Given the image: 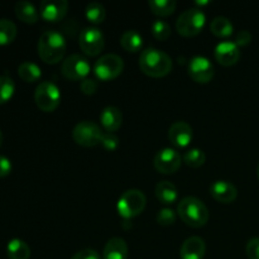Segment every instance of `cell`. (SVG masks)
<instances>
[{"instance_id": "cell-1", "label": "cell", "mask_w": 259, "mask_h": 259, "mask_svg": "<svg viewBox=\"0 0 259 259\" xmlns=\"http://www.w3.org/2000/svg\"><path fill=\"white\" fill-rule=\"evenodd\" d=\"M66 53V39L57 30H46L38 39V55L48 65H56L63 60Z\"/></svg>"}, {"instance_id": "cell-2", "label": "cell", "mask_w": 259, "mask_h": 259, "mask_svg": "<svg viewBox=\"0 0 259 259\" xmlns=\"http://www.w3.org/2000/svg\"><path fill=\"white\" fill-rule=\"evenodd\" d=\"M177 214L191 228H202L209 222L210 212L206 205L195 196H186L177 205Z\"/></svg>"}, {"instance_id": "cell-3", "label": "cell", "mask_w": 259, "mask_h": 259, "mask_svg": "<svg viewBox=\"0 0 259 259\" xmlns=\"http://www.w3.org/2000/svg\"><path fill=\"white\" fill-rule=\"evenodd\" d=\"M139 67L151 77H163L172 70V60L166 52L157 48H147L141 53Z\"/></svg>"}, {"instance_id": "cell-4", "label": "cell", "mask_w": 259, "mask_h": 259, "mask_svg": "<svg viewBox=\"0 0 259 259\" xmlns=\"http://www.w3.org/2000/svg\"><path fill=\"white\" fill-rule=\"evenodd\" d=\"M146 205L147 199L143 191L137 189H131L123 192V195L119 197L116 209H118L119 215L123 219L129 220L142 214L143 210L146 209Z\"/></svg>"}, {"instance_id": "cell-5", "label": "cell", "mask_w": 259, "mask_h": 259, "mask_svg": "<svg viewBox=\"0 0 259 259\" xmlns=\"http://www.w3.org/2000/svg\"><path fill=\"white\" fill-rule=\"evenodd\" d=\"M206 23V15L200 8H190L177 18L176 29L184 37H195L199 34Z\"/></svg>"}, {"instance_id": "cell-6", "label": "cell", "mask_w": 259, "mask_h": 259, "mask_svg": "<svg viewBox=\"0 0 259 259\" xmlns=\"http://www.w3.org/2000/svg\"><path fill=\"white\" fill-rule=\"evenodd\" d=\"M35 105L45 113H52L58 108L61 101V91L56 83L51 81H43L35 88Z\"/></svg>"}, {"instance_id": "cell-7", "label": "cell", "mask_w": 259, "mask_h": 259, "mask_svg": "<svg viewBox=\"0 0 259 259\" xmlns=\"http://www.w3.org/2000/svg\"><path fill=\"white\" fill-rule=\"evenodd\" d=\"M124 70V61L115 53H108L99 58L94 65V73L101 81H111Z\"/></svg>"}, {"instance_id": "cell-8", "label": "cell", "mask_w": 259, "mask_h": 259, "mask_svg": "<svg viewBox=\"0 0 259 259\" xmlns=\"http://www.w3.org/2000/svg\"><path fill=\"white\" fill-rule=\"evenodd\" d=\"M104 132L94 121L82 120L72 129V138L82 147H95L101 143Z\"/></svg>"}, {"instance_id": "cell-9", "label": "cell", "mask_w": 259, "mask_h": 259, "mask_svg": "<svg viewBox=\"0 0 259 259\" xmlns=\"http://www.w3.org/2000/svg\"><path fill=\"white\" fill-rule=\"evenodd\" d=\"M61 70H62V75L68 80L82 81L90 73L91 66L85 56L73 53L63 60Z\"/></svg>"}, {"instance_id": "cell-10", "label": "cell", "mask_w": 259, "mask_h": 259, "mask_svg": "<svg viewBox=\"0 0 259 259\" xmlns=\"http://www.w3.org/2000/svg\"><path fill=\"white\" fill-rule=\"evenodd\" d=\"M78 46L85 55L95 57L104 50L105 38L100 29L96 27H88L81 30L78 35Z\"/></svg>"}, {"instance_id": "cell-11", "label": "cell", "mask_w": 259, "mask_h": 259, "mask_svg": "<svg viewBox=\"0 0 259 259\" xmlns=\"http://www.w3.org/2000/svg\"><path fill=\"white\" fill-rule=\"evenodd\" d=\"M182 163V157L175 148L161 149L153 158V166L159 174L172 175L179 171Z\"/></svg>"}, {"instance_id": "cell-12", "label": "cell", "mask_w": 259, "mask_h": 259, "mask_svg": "<svg viewBox=\"0 0 259 259\" xmlns=\"http://www.w3.org/2000/svg\"><path fill=\"white\" fill-rule=\"evenodd\" d=\"M190 77L199 83H207L214 77V65L209 58L204 56H195L190 60L187 66Z\"/></svg>"}, {"instance_id": "cell-13", "label": "cell", "mask_w": 259, "mask_h": 259, "mask_svg": "<svg viewBox=\"0 0 259 259\" xmlns=\"http://www.w3.org/2000/svg\"><path fill=\"white\" fill-rule=\"evenodd\" d=\"M67 0H45L40 3V17L47 22H60L68 12Z\"/></svg>"}, {"instance_id": "cell-14", "label": "cell", "mask_w": 259, "mask_h": 259, "mask_svg": "<svg viewBox=\"0 0 259 259\" xmlns=\"http://www.w3.org/2000/svg\"><path fill=\"white\" fill-rule=\"evenodd\" d=\"M215 60L220 63V65L229 67V66L235 65L240 58V51L239 47L235 45V42L232 40H223V42L218 43L214 51Z\"/></svg>"}, {"instance_id": "cell-15", "label": "cell", "mask_w": 259, "mask_h": 259, "mask_svg": "<svg viewBox=\"0 0 259 259\" xmlns=\"http://www.w3.org/2000/svg\"><path fill=\"white\" fill-rule=\"evenodd\" d=\"M192 128L186 121H175L168 129V139L177 148H186L192 141Z\"/></svg>"}, {"instance_id": "cell-16", "label": "cell", "mask_w": 259, "mask_h": 259, "mask_svg": "<svg viewBox=\"0 0 259 259\" xmlns=\"http://www.w3.org/2000/svg\"><path fill=\"white\" fill-rule=\"evenodd\" d=\"M210 194L212 199L217 200L218 202L222 204H232L237 200L238 190L232 182L219 180V181L212 182L210 186Z\"/></svg>"}, {"instance_id": "cell-17", "label": "cell", "mask_w": 259, "mask_h": 259, "mask_svg": "<svg viewBox=\"0 0 259 259\" xmlns=\"http://www.w3.org/2000/svg\"><path fill=\"white\" fill-rule=\"evenodd\" d=\"M205 252V240L200 237H190L182 243L180 255L181 259H204Z\"/></svg>"}, {"instance_id": "cell-18", "label": "cell", "mask_w": 259, "mask_h": 259, "mask_svg": "<svg viewBox=\"0 0 259 259\" xmlns=\"http://www.w3.org/2000/svg\"><path fill=\"white\" fill-rule=\"evenodd\" d=\"M100 123L108 133L116 132L123 123V114L116 106H106L100 114Z\"/></svg>"}, {"instance_id": "cell-19", "label": "cell", "mask_w": 259, "mask_h": 259, "mask_svg": "<svg viewBox=\"0 0 259 259\" xmlns=\"http://www.w3.org/2000/svg\"><path fill=\"white\" fill-rule=\"evenodd\" d=\"M128 254L129 249L125 240L120 237H114L104 247L103 259H128Z\"/></svg>"}, {"instance_id": "cell-20", "label": "cell", "mask_w": 259, "mask_h": 259, "mask_svg": "<svg viewBox=\"0 0 259 259\" xmlns=\"http://www.w3.org/2000/svg\"><path fill=\"white\" fill-rule=\"evenodd\" d=\"M154 194L159 202L163 205H172L179 199V191L176 186L169 181H161L156 185Z\"/></svg>"}, {"instance_id": "cell-21", "label": "cell", "mask_w": 259, "mask_h": 259, "mask_svg": "<svg viewBox=\"0 0 259 259\" xmlns=\"http://www.w3.org/2000/svg\"><path fill=\"white\" fill-rule=\"evenodd\" d=\"M14 12L18 19L22 20L23 23H27V24H34L39 17L34 5L27 0L18 2L14 7Z\"/></svg>"}, {"instance_id": "cell-22", "label": "cell", "mask_w": 259, "mask_h": 259, "mask_svg": "<svg viewBox=\"0 0 259 259\" xmlns=\"http://www.w3.org/2000/svg\"><path fill=\"white\" fill-rule=\"evenodd\" d=\"M7 254L9 259H29L30 248L24 240L15 238L8 243Z\"/></svg>"}, {"instance_id": "cell-23", "label": "cell", "mask_w": 259, "mask_h": 259, "mask_svg": "<svg viewBox=\"0 0 259 259\" xmlns=\"http://www.w3.org/2000/svg\"><path fill=\"white\" fill-rule=\"evenodd\" d=\"M120 45L126 52L136 53L143 46V38L137 30H125L120 37Z\"/></svg>"}, {"instance_id": "cell-24", "label": "cell", "mask_w": 259, "mask_h": 259, "mask_svg": "<svg viewBox=\"0 0 259 259\" xmlns=\"http://www.w3.org/2000/svg\"><path fill=\"white\" fill-rule=\"evenodd\" d=\"M18 75L25 82H35L42 77V70L33 62H23L18 67Z\"/></svg>"}, {"instance_id": "cell-25", "label": "cell", "mask_w": 259, "mask_h": 259, "mask_svg": "<svg viewBox=\"0 0 259 259\" xmlns=\"http://www.w3.org/2000/svg\"><path fill=\"white\" fill-rule=\"evenodd\" d=\"M210 30H211L212 34L217 35V37L225 38L233 34L234 27H233L232 22H230L228 18L215 17L214 19L211 20V24H210Z\"/></svg>"}, {"instance_id": "cell-26", "label": "cell", "mask_w": 259, "mask_h": 259, "mask_svg": "<svg viewBox=\"0 0 259 259\" xmlns=\"http://www.w3.org/2000/svg\"><path fill=\"white\" fill-rule=\"evenodd\" d=\"M85 17L93 24H100L106 18L105 7L99 2L89 3L85 8Z\"/></svg>"}, {"instance_id": "cell-27", "label": "cell", "mask_w": 259, "mask_h": 259, "mask_svg": "<svg viewBox=\"0 0 259 259\" xmlns=\"http://www.w3.org/2000/svg\"><path fill=\"white\" fill-rule=\"evenodd\" d=\"M148 5L153 14L158 17H168L176 10L177 3L175 0H151Z\"/></svg>"}, {"instance_id": "cell-28", "label": "cell", "mask_w": 259, "mask_h": 259, "mask_svg": "<svg viewBox=\"0 0 259 259\" xmlns=\"http://www.w3.org/2000/svg\"><path fill=\"white\" fill-rule=\"evenodd\" d=\"M17 37V25L9 19H0V46L12 43Z\"/></svg>"}, {"instance_id": "cell-29", "label": "cell", "mask_w": 259, "mask_h": 259, "mask_svg": "<svg viewBox=\"0 0 259 259\" xmlns=\"http://www.w3.org/2000/svg\"><path fill=\"white\" fill-rule=\"evenodd\" d=\"M205 161H206V156H205L204 151L199 148L189 149L182 156V162H185L191 168H199V167L204 166Z\"/></svg>"}, {"instance_id": "cell-30", "label": "cell", "mask_w": 259, "mask_h": 259, "mask_svg": "<svg viewBox=\"0 0 259 259\" xmlns=\"http://www.w3.org/2000/svg\"><path fill=\"white\" fill-rule=\"evenodd\" d=\"M15 91V83L9 76H0V104H5L13 98Z\"/></svg>"}, {"instance_id": "cell-31", "label": "cell", "mask_w": 259, "mask_h": 259, "mask_svg": "<svg viewBox=\"0 0 259 259\" xmlns=\"http://www.w3.org/2000/svg\"><path fill=\"white\" fill-rule=\"evenodd\" d=\"M152 34H153V37L156 38V39L158 40H167L169 37H171V27H169V24L167 22H164V20H161V19H157L154 20L153 23H152Z\"/></svg>"}, {"instance_id": "cell-32", "label": "cell", "mask_w": 259, "mask_h": 259, "mask_svg": "<svg viewBox=\"0 0 259 259\" xmlns=\"http://www.w3.org/2000/svg\"><path fill=\"white\" fill-rule=\"evenodd\" d=\"M177 215L175 212V210H172L171 207H163L158 211L157 214V223L162 227H169V225H174L176 223Z\"/></svg>"}, {"instance_id": "cell-33", "label": "cell", "mask_w": 259, "mask_h": 259, "mask_svg": "<svg viewBox=\"0 0 259 259\" xmlns=\"http://www.w3.org/2000/svg\"><path fill=\"white\" fill-rule=\"evenodd\" d=\"M100 144L106 149V151L113 152L119 147V138L114 133H108V132H106V133L103 134Z\"/></svg>"}, {"instance_id": "cell-34", "label": "cell", "mask_w": 259, "mask_h": 259, "mask_svg": "<svg viewBox=\"0 0 259 259\" xmlns=\"http://www.w3.org/2000/svg\"><path fill=\"white\" fill-rule=\"evenodd\" d=\"M98 81L95 78H83L80 83V89L85 95H94L98 90Z\"/></svg>"}, {"instance_id": "cell-35", "label": "cell", "mask_w": 259, "mask_h": 259, "mask_svg": "<svg viewBox=\"0 0 259 259\" xmlns=\"http://www.w3.org/2000/svg\"><path fill=\"white\" fill-rule=\"evenodd\" d=\"M245 252L249 259H259V238H252L248 240Z\"/></svg>"}, {"instance_id": "cell-36", "label": "cell", "mask_w": 259, "mask_h": 259, "mask_svg": "<svg viewBox=\"0 0 259 259\" xmlns=\"http://www.w3.org/2000/svg\"><path fill=\"white\" fill-rule=\"evenodd\" d=\"M252 42V33L249 30H239L235 35V45L239 46H248Z\"/></svg>"}, {"instance_id": "cell-37", "label": "cell", "mask_w": 259, "mask_h": 259, "mask_svg": "<svg viewBox=\"0 0 259 259\" xmlns=\"http://www.w3.org/2000/svg\"><path fill=\"white\" fill-rule=\"evenodd\" d=\"M71 259H100V255H99V253L96 250L86 248V249L75 253Z\"/></svg>"}, {"instance_id": "cell-38", "label": "cell", "mask_w": 259, "mask_h": 259, "mask_svg": "<svg viewBox=\"0 0 259 259\" xmlns=\"http://www.w3.org/2000/svg\"><path fill=\"white\" fill-rule=\"evenodd\" d=\"M12 172V162L9 158L0 154V177H5Z\"/></svg>"}, {"instance_id": "cell-39", "label": "cell", "mask_w": 259, "mask_h": 259, "mask_svg": "<svg viewBox=\"0 0 259 259\" xmlns=\"http://www.w3.org/2000/svg\"><path fill=\"white\" fill-rule=\"evenodd\" d=\"M209 3L210 2H196V4L197 5H201V7H202V5H207V4H209Z\"/></svg>"}, {"instance_id": "cell-40", "label": "cell", "mask_w": 259, "mask_h": 259, "mask_svg": "<svg viewBox=\"0 0 259 259\" xmlns=\"http://www.w3.org/2000/svg\"><path fill=\"white\" fill-rule=\"evenodd\" d=\"M2 143H3V133L2 131H0V147H2Z\"/></svg>"}, {"instance_id": "cell-41", "label": "cell", "mask_w": 259, "mask_h": 259, "mask_svg": "<svg viewBox=\"0 0 259 259\" xmlns=\"http://www.w3.org/2000/svg\"><path fill=\"white\" fill-rule=\"evenodd\" d=\"M257 177H258V181H259V164H258V167H257Z\"/></svg>"}]
</instances>
